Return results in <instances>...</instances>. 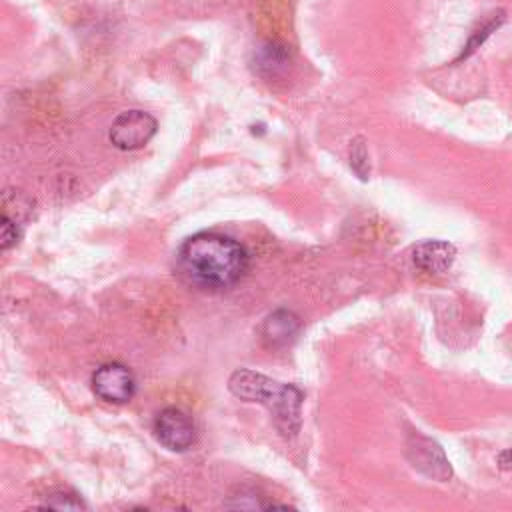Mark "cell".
I'll list each match as a JSON object with an SVG mask.
<instances>
[{
  "instance_id": "cell-1",
  "label": "cell",
  "mask_w": 512,
  "mask_h": 512,
  "mask_svg": "<svg viewBox=\"0 0 512 512\" xmlns=\"http://www.w3.org/2000/svg\"><path fill=\"white\" fill-rule=\"evenodd\" d=\"M178 262L192 282L208 288H228L246 274L250 258L246 248L234 238L198 232L182 242Z\"/></svg>"
},
{
  "instance_id": "cell-2",
  "label": "cell",
  "mask_w": 512,
  "mask_h": 512,
  "mask_svg": "<svg viewBox=\"0 0 512 512\" xmlns=\"http://www.w3.org/2000/svg\"><path fill=\"white\" fill-rule=\"evenodd\" d=\"M228 390L240 400L266 406L274 416L276 428L284 436H294L298 432L302 392L292 384H282L260 372L238 368L228 378Z\"/></svg>"
},
{
  "instance_id": "cell-3",
  "label": "cell",
  "mask_w": 512,
  "mask_h": 512,
  "mask_svg": "<svg viewBox=\"0 0 512 512\" xmlns=\"http://www.w3.org/2000/svg\"><path fill=\"white\" fill-rule=\"evenodd\" d=\"M156 120L144 110H126L110 126L108 138L118 150H136L150 142L156 134Z\"/></svg>"
},
{
  "instance_id": "cell-4",
  "label": "cell",
  "mask_w": 512,
  "mask_h": 512,
  "mask_svg": "<svg viewBox=\"0 0 512 512\" xmlns=\"http://www.w3.org/2000/svg\"><path fill=\"white\" fill-rule=\"evenodd\" d=\"M154 434L158 442L172 452H184L196 442V428L192 418L176 406H168L156 416Z\"/></svg>"
},
{
  "instance_id": "cell-5",
  "label": "cell",
  "mask_w": 512,
  "mask_h": 512,
  "mask_svg": "<svg viewBox=\"0 0 512 512\" xmlns=\"http://www.w3.org/2000/svg\"><path fill=\"white\" fill-rule=\"evenodd\" d=\"M92 390L106 402L124 404L134 396L136 382L126 366L118 362H108L96 368V372L92 374Z\"/></svg>"
},
{
  "instance_id": "cell-6",
  "label": "cell",
  "mask_w": 512,
  "mask_h": 512,
  "mask_svg": "<svg viewBox=\"0 0 512 512\" xmlns=\"http://www.w3.org/2000/svg\"><path fill=\"white\" fill-rule=\"evenodd\" d=\"M300 330V320L290 310H274L262 324V340L272 346L280 348L290 344Z\"/></svg>"
},
{
  "instance_id": "cell-7",
  "label": "cell",
  "mask_w": 512,
  "mask_h": 512,
  "mask_svg": "<svg viewBox=\"0 0 512 512\" xmlns=\"http://www.w3.org/2000/svg\"><path fill=\"white\" fill-rule=\"evenodd\" d=\"M456 250L452 244L442 240H428L414 248V264L430 274H440L450 268Z\"/></svg>"
},
{
  "instance_id": "cell-8",
  "label": "cell",
  "mask_w": 512,
  "mask_h": 512,
  "mask_svg": "<svg viewBox=\"0 0 512 512\" xmlns=\"http://www.w3.org/2000/svg\"><path fill=\"white\" fill-rule=\"evenodd\" d=\"M350 166L354 168V172L360 176V178H366V172H368V154H366V148L362 144L360 138H356L350 146Z\"/></svg>"
},
{
  "instance_id": "cell-9",
  "label": "cell",
  "mask_w": 512,
  "mask_h": 512,
  "mask_svg": "<svg viewBox=\"0 0 512 512\" xmlns=\"http://www.w3.org/2000/svg\"><path fill=\"white\" fill-rule=\"evenodd\" d=\"M20 238V230L16 226V220H12L8 214H2L0 218V248L8 250L14 246Z\"/></svg>"
},
{
  "instance_id": "cell-10",
  "label": "cell",
  "mask_w": 512,
  "mask_h": 512,
  "mask_svg": "<svg viewBox=\"0 0 512 512\" xmlns=\"http://www.w3.org/2000/svg\"><path fill=\"white\" fill-rule=\"evenodd\" d=\"M42 508H54V510H80V508H86V504H84L80 498L72 496V494H54V496H50V498L42 504Z\"/></svg>"
},
{
  "instance_id": "cell-11",
  "label": "cell",
  "mask_w": 512,
  "mask_h": 512,
  "mask_svg": "<svg viewBox=\"0 0 512 512\" xmlns=\"http://www.w3.org/2000/svg\"><path fill=\"white\" fill-rule=\"evenodd\" d=\"M502 20H504V12H498L496 14V18H490L480 30H476V34L472 36V40H470V44H468V52H472L478 44H482L484 42V38L486 36H490L492 34V30H496L500 24H502Z\"/></svg>"
}]
</instances>
